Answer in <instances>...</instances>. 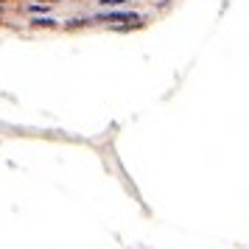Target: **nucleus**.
<instances>
[{"label": "nucleus", "instance_id": "nucleus-1", "mask_svg": "<svg viewBox=\"0 0 249 249\" xmlns=\"http://www.w3.org/2000/svg\"><path fill=\"white\" fill-rule=\"evenodd\" d=\"M171 0H0V28L79 31L140 25Z\"/></svg>", "mask_w": 249, "mask_h": 249}]
</instances>
